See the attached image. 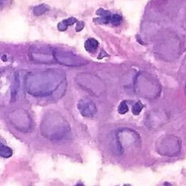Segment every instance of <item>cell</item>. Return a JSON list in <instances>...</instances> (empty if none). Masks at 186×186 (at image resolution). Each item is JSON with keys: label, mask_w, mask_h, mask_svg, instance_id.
I'll list each match as a JSON object with an SVG mask.
<instances>
[{"label": "cell", "mask_w": 186, "mask_h": 186, "mask_svg": "<svg viewBox=\"0 0 186 186\" xmlns=\"http://www.w3.org/2000/svg\"><path fill=\"white\" fill-rule=\"evenodd\" d=\"M143 107H144V105H142L141 102L136 103L132 107V113L134 114V115H136V116L140 114V113L141 112L142 109H143Z\"/></svg>", "instance_id": "obj_6"}, {"label": "cell", "mask_w": 186, "mask_h": 186, "mask_svg": "<svg viewBox=\"0 0 186 186\" xmlns=\"http://www.w3.org/2000/svg\"><path fill=\"white\" fill-rule=\"evenodd\" d=\"M78 109L82 116L92 117L96 113V107L94 103L89 99H82L78 104Z\"/></svg>", "instance_id": "obj_2"}, {"label": "cell", "mask_w": 186, "mask_h": 186, "mask_svg": "<svg viewBox=\"0 0 186 186\" xmlns=\"http://www.w3.org/2000/svg\"><path fill=\"white\" fill-rule=\"evenodd\" d=\"M76 186H84V185H81V184H77Z\"/></svg>", "instance_id": "obj_9"}, {"label": "cell", "mask_w": 186, "mask_h": 186, "mask_svg": "<svg viewBox=\"0 0 186 186\" xmlns=\"http://www.w3.org/2000/svg\"><path fill=\"white\" fill-rule=\"evenodd\" d=\"M76 22V19L74 18H70L68 19L63 20V21H61L60 23H58V30L61 31H64L68 28V26H71L73 23H75Z\"/></svg>", "instance_id": "obj_4"}, {"label": "cell", "mask_w": 186, "mask_h": 186, "mask_svg": "<svg viewBox=\"0 0 186 186\" xmlns=\"http://www.w3.org/2000/svg\"><path fill=\"white\" fill-rule=\"evenodd\" d=\"M1 147H0V156L2 158H10L13 156V151L10 147L6 146H4L2 143H1Z\"/></svg>", "instance_id": "obj_5"}, {"label": "cell", "mask_w": 186, "mask_h": 186, "mask_svg": "<svg viewBox=\"0 0 186 186\" xmlns=\"http://www.w3.org/2000/svg\"><path fill=\"white\" fill-rule=\"evenodd\" d=\"M164 185H167V186H171V185L169 184V183H164Z\"/></svg>", "instance_id": "obj_8"}, {"label": "cell", "mask_w": 186, "mask_h": 186, "mask_svg": "<svg viewBox=\"0 0 186 186\" xmlns=\"http://www.w3.org/2000/svg\"><path fill=\"white\" fill-rule=\"evenodd\" d=\"M129 111V108H128V105H126V102L125 101H123L120 103L119 106H118V111L120 114H124L126 112H128Z\"/></svg>", "instance_id": "obj_7"}, {"label": "cell", "mask_w": 186, "mask_h": 186, "mask_svg": "<svg viewBox=\"0 0 186 186\" xmlns=\"http://www.w3.org/2000/svg\"><path fill=\"white\" fill-rule=\"evenodd\" d=\"M124 186H130V185H124Z\"/></svg>", "instance_id": "obj_10"}, {"label": "cell", "mask_w": 186, "mask_h": 186, "mask_svg": "<svg viewBox=\"0 0 186 186\" xmlns=\"http://www.w3.org/2000/svg\"><path fill=\"white\" fill-rule=\"evenodd\" d=\"M99 46V42L93 38H89L85 42L84 47L85 50L89 53H93L97 50Z\"/></svg>", "instance_id": "obj_3"}, {"label": "cell", "mask_w": 186, "mask_h": 186, "mask_svg": "<svg viewBox=\"0 0 186 186\" xmlns=\"http://www.w3.org/2000/svg\"><path fill=\"white\" fill-rule=\"evenodd\" d=\"M96 14L98 18L94 19L95 22L99 24H111L113 26H118L121 24L122 18L117 14H113L109 10L100 8L96 11Z\"/></svg>", "instance_id": "obj_1"}]
</instances>
